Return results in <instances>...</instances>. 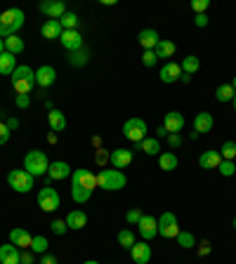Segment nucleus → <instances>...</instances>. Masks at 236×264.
<instances>
[{"label": "nucleus", "mask_w": 236, "mask_h": 264, "mask_svg": "<svg viewBox=\"0 0 236 264\" xmlns=\"http://www.w3.org/2000/svg\"><path fill=\"white\" fill-rule=\"evenodd\" d=\"M95 189H97V175H92L87 167L71 172V198H74L76 203L90 201Z\"/></svg>", "instance_id": "f257e3e1"}, {"label": "nucleus", "mask_w": 236, "mask_h": 264, "mask_svg": "<svg viewBox=\"0 0 236 264\" xmlns=\"http://www.w3.org/2000/svg\"><path fill=\"white\" fill-rule=\"evenodd\" d=\"M24 21H26L24 10H19V7L5 10V12L0 14V38L17 36V31L24 26Z\"/></svg>", "instance_id": "f03ea898"}, {"label": "nucleus", "mask_w": 236, "mask_h": 264, "mask_svg": "<svg viewBox=\"0 0 236 264\" xmlns=\"http://www.w3.org/2000/svg\"><path fill=\"white\" fill-rule=\"evenodd\" d=\"M12 78V87L17 90V94H29L36 85V71L31 66H17L14 68V74L10 76Z\"/></svg>", "instance_id": "7ed1b4c3"}, {"label": "nucleus", "mask_w": 236, "mask_h": 264, "mask_svg": "<svg viewBox=\"0 0 236 264\" xmlns=\"http://www.w3.org/2000/svg\"><path fill=\"white\" fill-rule=\"evenodd\" d=\"M24 170L29 172V175H33V177H38V175H48V170H50V160H48L45 151H40V149L29 151L26 158H24Z\"/></svg>", "instance_id": "20e7f679"}, {"label": "nucleus", "mask_w": 236, "mask_h": 264, "mask_svg": "<svg viewBox=\"0 0 236 264\" xmlns=\"http://www.w3.org/2000/svg\"><path fill=\"white\" fill-rule=\"evenodd\" d=\"M125 184H128V177L121 170H102L97 175V186L104 191H121Z\"/></svg>", "instance_id": "39448f33"}, {"label": "nucleus", "mask_w": 236, "mask_h": 264, "mask_svg": "<svg viewBox=\"0 0 236 264\" xmlns=\"http://www.w3.org/2000/svg\"><path fill=\"white\" fill-rule=\"evenodd\" d=\"M33 175H29L26 170H10L7 172V184L12 186L17 194H29L33 189Z\"/></svg>", "instance_id": "423d86ee"}, {"label": "nucleus", "mask_w": 236, "mask_h": 264, "mask_svg": "<svg viewBox=\"0 0 236 264\" xmlns=\"http://www.w3.org/2000/svg\"><path fill=\"white\" fill-rule=\"evenodd\" d=\"M59 203H62V198H59L57 189H52V186H43L38 191V205H40L43 212H55L59 208Z\"/></svg>", "instance_id": "0eeeda50"}, {"label": "nucleus", "mask_w": 236, "mask_h": 264, "mask_svg": "<svg viewBox=\"0 0 236 264\" xmlns=\"http://www.w3.org/2000/svg\"><path fill=\"white\" fill-rule=\"evenodd\" d=\"M123 135L130 141L139 144V141L147 139V123H144L142 118H130V121L123 125Z\"/></svg>", "instance_id": "6e6552de"}, {"label": "nucleus", "mask_w": 236, "mask_h": 264, "mask_svg": "<svg viewBox=\"0 0 236 264\" xmlns=\"http://www.w3.org/2000/svg\"><path fill=\"white\" fill-rule=\"evenodd\" d=\"M158 233H161L163 238H177V233H180V224H177V217L173 212H163L158 217Z\"/></svg>", "instance_id": "1a4fd4ad"}, {"label": "nucleus", "mask_w": 236, "mask_h": 264, "mask_svg": "<svg viewBox=\"0 0 236 264\" xmlns=\"http://www.w3.org/2000/svg\"><path fill=\"white\" fill-rule=\"evenodd\" d=\"M163 128H166L168 135H180L182 128H184V116L180 111H168L166 118H163Z\"/></svg>", "instance_id": "9d476101"}, {"label": "nucleus", "mask_w": 236, "mask_h": 264, "mask_svg": "<svg viewBox=\"0 0 236 264\" xmlns=\"http://www.w3.org/2000/svg\"><path fill=\"white\" fill-rule=\"evenodd\" d=\"M38 10L43 14H48L50 19H62L64 14H66V5H64L62 0H43V3L38 5Z\"/></svg>", "instance_id": "9b49d317"}, {"label": "nucleus", "mask_w": 236, "mask_h": 264, "mask_svg": "<svg viewBox=\"0 0 236 264\" xmlns=\"http://www.w3.org/2000/svg\"><path fill=\"white\" fill-rule=\"evenodd\" d=\"M137 229H139V236H142L144 241H151L156 233H158V222H156V217L144 215L142 220H139V224H137Z\"/></svg>", "instance_id": "f8f14e48"}, {"label": "nucleus", "mask_w": 236, "mask_h": 264, "mask_svg": "<svg viewBox=\"0 0 236 264\" xmlns=\"http://www.w3.org/2000/svg\"><path fill=\"white\" fill-rule=\"evenodd\" d=\"M10 243L21 250H31V243H33V236L26 229H12L10 231Z\"/></svg>", "instance_id": "ddd939ff"}, {"label": "nucleus", "mask_w": 236, "mask_h": 264, "mask_svg": "<svg viewBox=\"0 0 236 264\" xmlns=\"http://www.w3.org/2000/svg\"><path fill=\"white\" fill-rule=\"evenodd\" d=\"M130 257L135 259L137 264H147L151 259V246L147 241H137L135 246L130 248Z\"/></svg>", "instance_id": "4468645a"}, {"label": "nucleus", "mask_w": 236, "mask_h": 264, "mask_svg": "<svg viewBox=\"0 0 236 264\" xmlns=\"http://www.w3.org/2000/svg\"><path fill=\"white\" fill-rule=\"evenodd\" d=\"M109 163H111L116 170H123V167H128L132 163V151L130 149H116V151H111Z\"/></svg>", "instance_id": "2eb2a0df"}, {"label": "nucleus", "mask_w": 236, "mask_h": 264, "mask_svg": "<svg viewBox=\"0 0 236 264\" xmlns=\"http://www.w3.org/2000/svg\"><path fill=\"white\" fill-rule=\"evenodd\" d=\"M55 80H57V71H55V66H50V64H45V66H40L36 71V85L50 87Z\"/></svg>", "instance_id": "dca6fc26"}, {"label": "nucleus", "mask_w": 236, "mask_h": 264, "mask_svg": "<svg viewBox=\"0 0 236 264\" xmlns=\"http://www.w3.org/2000/svg\"><path fill=\"white\" fill-rule=\"evenodd\" d=\"M40 33H43L45 40H59L64 29H62V24H59V19H48L43 24V29H40Z\"/></svg>", "instance_id": "f3484780"}, {"label": "nucleus", "mask_w": 236, "mask_h": 264, "mask_svg": "<svg viewBox=\"0 0 236 264\" xmlns=\"http://www.w3.org/2000/svg\"><path fill=\"white\" fill-rule=\"evenodd\" d=\"M59 40H62L64 50H68V52H76V50L83 47V38H81V33H78V29H76V31H64Z\"/></svg>", "instance_id": "a211bd4d"}, {"label": "nucleus", "mask_w": 236, "mask_h": 264, "mask_svg": "<svg viewBox=\"0 0 236 264\" xmlns=\"http://www.w3.org/2000/svg\"><path fill=\"white\" fill-rule=\"evenodd\" d=\"M19 257H21V252L17 246H12V243L0 246V264H21Z\"/></svg>", "instance_id": "6ab92c4d"}, {"label": "nucleus", "mask_w": 236, "mask_h": 264, "mask_svg": "<svg viewBox=\"0 0 236 264\" xmlns=\"http://www.w3.org/2000/svg\"><path fill=\"white\" fill-rule=\"evenodd\" d=\"M220 163H222V156H220V151H203L199 158V165L203 167V170H218Z\"/></svg>", "instance_id": "aec40b11"}, {"label": "nucleus", "mask_w": 236, "mask_h": 264, "mask_svg": "<svg viewBox=\"0 0 236 264\" xmlns=\"http://www.w3.org/2000/svg\"><path fill=\"white\" fill-rule=\"evenodd\" d=\"M213 113H208V111H201V113H196V118H194V132H210L213 130Z\"/></svg>", "instance_id": "412c9836"}, {"label": "nucleus", "mask_w": 236, "mask_h": 264, "mask_svg": "<svg viewBox=\"0 0 236 264\" xmlns=\"http://www.w3.org/2000/svg\"><path fill=\"white\" fill-rule=\"evenodd\" d=\"M182 78V66L175 62H168L161 68V80L163 83H177Z\"/></svg>", "instance_id": "4be33fe9"}, {"label": "nucleus", "mask_w": 236, "mask_h": 264, "mask_svg": "<svg viewBox=\"0 0 236 264\" xmlns=\"http://www.w3.org/2000/svg\"><path fill=\"white\" fill-rule=\"evenodd\" d=\"M48 177L50 179H66V177H71V167H68V163H64V160H55V163H50Z\"/></svg>", "instance_id": "5701e85b"}, {"label": "nucleus", "mask_w": 236, "mask_h": 264, "mask_svg": "<svg viewBox=\"0 0 236 264\" xmlns=\"http://www.w3.org/2000/svg\"><path fill=\"white\" fill-rule=\"evenodd\" d=\"M85 224H87V215L83 212V210H71V212L66 215V227L74 229V231H81Z\"/></svg>", "instance_id": "b1692460"}, {"label": "nucleus", "mask_w": 236, "mask_h": 264, "mask_svg": "<svg viewBox=\"0 0 236 264\" xmlns=\"http://www.w3.org/2000/svg\"><path fill=\"white\" fill-rule=\"evenodd\" d=\"M137 40H139V45H142L144 50H154L156 45H158V33H156V29H144V31H139V36H137Z\"/></svg>", "instance_id": "393cba45"}, {"label": "nucleus", "mask_w": 236, "mask_h": 264, "mask_svg": "<svg viewBox=\"0 0 236 264\" xmlns=\"http://www.w3.org/2000/svg\"><path fill=\"white\" fill-rule=\"evenodd\" d=\"M48 123H50L52 132H64V128H66V116H64L59 109H52L50 113H48Z\"/></svg>", "instance_id": "a878e982"}, {"label": "nucleus", "mask_w": 236, "mask_h": 264, "mask_svg": "<svg viewBox=\"0 0 236 264\" xmlns=\"http://www.w3.org/2000/svg\"><path fill=\"white\" fill-rule=\"evenodd\" d=\"M14 68H17V57L10 55V52H3V55H0V74L12 76Z\"/></svg>", "instance_id": "bb28decb"}, {"label": "nucleus", "mask_w": 236, "mask_h": 264, "mask_svg": "<svg viewBox=\"0 0 236 264\" xmlns=\"http://www.w3.org/2000/svg\"><path fill=\"white\" fill-rule=\"evenodd\" d=\"M158 165H161V170L173 172L175 167L180 165V160H177V156H175L173 151H163V154L158 156Z\"/></svg>", "instance_id": "cd10ccee"}, {"label": "nucleus", "mask_w": 236, "mask_h": 264, "mask_svg": "<svg viewBox=\"0 0 236 264\" xmlns=\"http://www.w3.org/2000/svg\"><path fill=\"white\" fill-rule=\"evenodd\" d=\"M154 52H156V57L158 59H168V57H175V43L173 40H158V45L154 47Z\"/></svg>", "instance_id": "c85d7f7f"}, {"label": "nucleus", "mask_w": 236, "mask_h": 264, "mask_svg": "<svg viewBox=\"0 0 236 264\" xmlns=\"http://www.w3.org/2000/svg\"><path fill=\"white\" fill-rule=\"evenodd\" d=\"M5 52H10V55H21L24 52V38H19V36H10L5 38Z\"/></svg>", "instance_id": "c756f323"}, {"label": "nucleus", "mask_w": 236, "mask_h": 264, "mask_svg": "<svg viewBox=\"0 0 236 264\" xmlns=\"http://www.w3.org/2000/svg\"><path fill=\"white\" fill-rule=\"evenodd\" d=\"M182 74H186V76H194L196 74V71H199L201 68V59L196 55H189V57H184V59H182Z\"/></svg>", "instance_id": "7c9ffc66"}, {"label": "nucleus", "mask_w": 236, "mask_h": 264, "mask_svg": "<svg viewBox=\"0 0 236 264\" xmlns=\"http://www.w3.org/2000/svg\"><path fill=\"white\" fill-rule=\"evenodd\" d=\"M87 62H90V52L85 47L76 50V52H68V64L71 66H85Z\"/></svg>", "instance_id": "2f4dec72"}, {"label": "nucleus", "mask_w": 236, "mask_h": 264, "mask_svg": "<svg viewBox=\"0 0 236 264\" xmlns=\"http://www.w3.org/2000/svg\"><path fill=\"white\" fill-rule=\"evenodd\" d=\"M137 147L142 149V151H144L147 156H156L158 151H161V144H158V139H156V137H147V139L139 141Z\"/></svg>", "instance_id": "473e14b6"}, {"label": "nucleus", "mask_w": 236, "mask_h": 264, "mask_svg": "<svg viewBox=\"0 0 236 264\" xmlns=\"http://www.w3.org/2000/svg\"><path fill=\"white\" fill-rule=\"evenodd\" d=\"M215 97H218V102H234L236 92H234V87H231V83L220 85L218 90H215Z\"/></svg>", "instance_id": "72a5a7b5"}, {"label": "nucleus", "mask_w": 236, "mask_h": 264, "mask_svg": "<svg viewBox=\"0 0 236 264\" xmlns=\"http://www.w3.org/2000/svg\"><path fill=\"white\" fill-rule=\"evenodd\" d=\"M135 243H137V241H135V233H132L130 229H123V231H118V246H121V248H128V250H130Z\"/></svg>", "instance_id": "f704fd0d"}, {"label": "nucleus", "mask_w": 236, "mask_h": 264, "mask_svg": "<svg viewBox=\"0 0 236 264\" xmlns=\"http://www.w3.org/2000/svg\"><path fill=\"white\" fill-rule=\"evenodd\" d=\"M59 24H62L64 31H76V26H78V14L66 12L62 19H59Z\"/></svg>", "instance_id": "c9c22d12"}, {"label": "nucleus", "mask_w": 236, "mask_h": 264, "mask_svg": "<svg viewBox=\"0 0 236 264\" xmlns=\"http://www.w3.org/2000/svg\"><path fill=\"white\" fill-rule=\"evenodd\" d=\"M48 248H50V243H48V238H45V236H33L31 250L36 252V255H45V252H48Z\"/></svg>", "instance_id": "e433bc0d"}, {"label": "nucleus", "mask_w": 236, "mask_h": 264, "mask_svg": "<svg viewBox=\"0 0 236 264\" xmlns=\"http://www.w3.org/2000/svg\"><path fill=\"white\" fill-rule=\"evenodd\" d=\"M220 156H222V160H234V156H236V141H231V139L224 141L222 149H220Z\"/></svg>", "instance_id": "4c0bfd02"}, {"label": "nucleus", "mask_w": 236, "mask_h": 264, "mask_svg": "<svg viewBox=\"0 0 236 264\" xmlns=\"http://www.w3.org/2000/svg\"><path fill=\"white\" fill-rule=\"evenodd\" d=\"M177 246H180V248H194V246H196V238H194V233L180 231V233H177Z\"/></svg>", "instance_id": "58836bf2"}, {"label": "nucleus", "mask_w": 236, "mask_h": 264, "mask_svg": "<svg viewBox=\"0 0 236 264\" xmlns=\"http://www.w3.org/2000/svg\"><path fill=\"white\" fill-rule=\"evenodd\" d=\"M220 172H222L224 177H234V172H236V165H234V160H222L218 167Z\"/></svg>", "instance_id": "ea45409f"}, {"label": "nucleus", "mask_w": 236, "mask_h": 264, "mask_svg": "<svg viewBox=\"0 0 236 264\" xmlns=\"http://www.w3.org/2000/svg\"><path fill=\"white\" fill-rule=\"evenodd\" d=\"M52 233H57V236H64V233L68 231V227H66V220H55L52 222Z\"/></svg>", "instance_id": "a19ab883"}, {"label": "nucleus", "mask_w": 236, "mask_h": 264, "mask_svg": "<svg viewBox=\"0 0 236 264\" xmlns=\"http://www.w3.org/2000/svg\"><path fill=\"white\" fill-rule=\"evenodd\" d=\"M142 210L139 208H132L128 210V215H125V220H128V224H139V220H142Z\"/></svg>", "instance_id": "79ce46f5"}, {"label": "nucleus", "mask_w": 236, "mask_h": 264, "mask_svg": "<svg viewBox=\"0 0 236 264\" xmlns=\"http://www.w3.org/2000/svg\"><path fill=\"white\" fill-rule=\"evenodd\" d=\"M109 158H111V154H109V151H104V149H97V151H95V163H97V165H104V163H109Z\"/></svg>", "instance_id": "37998d69"}, {"label": "nucleus", "mask_w": 236, "mask_h": 264, "mask_svg": "<svg viewBox=\"0 0 236 264\" xmlns=\"http://www.w3.org/2000/svg\"><path fill=\"white\" fill-rule=\"evenodd\" d=\"M208 5H210V3H208V0H192V10L196 14H205V10H208Z\"/></svg>", "instance_id": "c03bdc74"}, {"label": "nucleus", "mask_w": 236, "mask_h": 264, "mask_svg": "<svg viewBox=\"0 0 236 264\" xmlns=\"http://www.w3.org/2000/svg\"><path fill=\"white\" fill-rule=\"evenodd\" d=\"M156 59H158V57H156L154 50H144V55H142V64H144V66H154Z\"/></svg>", "instance_id": "a18cd8bd"}, {"label": "nucleus", "mask_w": 236, "mask_h": 264, "mask_svg": "<svg viewBox=\"0 0 236 264\" xmlns=\"http://www.w3.org/2000/svg\"><path fill=\"white\" fill-rule=\"evenodd\" d=\"M14 102H17L19 109H29V104H31V97H29V94H17V99H14Z\"/></svg>", "instance_id": "49530a36"}, {"label": "nucleus", "mask_w": 236, "mask_h": 264, "mask_svg": "<svg viewBox=\"0 0 236 264\" xmlns=\"http://www.w3.org/2000/svg\"><path fill=\"white\" fill-rule=\"evenodd\" d=\"M33 255H36L33 250H21V257H19V262H21V264H33Z\"/></svg>", "instance_id": "de8ad7c7"}, {"label": "nucleus", "mask_w": 236, "mask_h": 264, "mask_svg": "<svg viewBox=\"0 0 236 264\" xmlns=\"http://www.w3.org/2000/svg\"><path fill=\"white\" fill-rule=\"evenodd\" d=\"M7 139H10V128L5 123H0V144H5Z\"/></svg>", "instance_id": "09e8293b"}, {"label": "nucleus", "mask_w": 236, "mask_h": 264, "mask_svg": "<svg viewBox=\"0 0 236 264\" xmlns=\"http://www.w3.org/2000/svg\"><path fill=\"white\" fill-rule=\"evenodd\" d=\"M194 24L199 26V29H205V26H208V17H205V14H196V19H194Z\"/></svg>", "instance_id": "8fccbe9b"}, {"label": "nucleus", "mask_w": 236, "mask_h": 264, "mask_svg": "<svg viewBox=\"0 0 236 264\" xmlns=\"http://www.w3.org/2000/svg\"><path fill=\"white\" fill-rule=\"evenodd\" d=\"M40 264H57V257L50 255V252H45V255H40Z\"/></svg>", "instance_id": "3c124183"}, {"label": "nucleus", "mask_w": 236, "mask_h": 264, "mask_svg": "<svg viewBox=\"0 0 236 264\" xmlns=\"http://www.w3.org/2000/svg\"><path fill=\"white\" fill-rule=\"evenodd\" d=\"M168 144H170L173 149H177V147L182 144V137H180V135H168Z\"/></svg>", "instance_id": "603ef678"}, {"label": "nucleus", "mask_w": 236, "mask_h": 264, "mask_svg": "<svg viewBox=\"0 0 236 264\" xmlns=\"http://www.w3.org/2000/svg\"><path fill=\"white\" fill-rule=\"evenodd\" d=\"M7 128H10V130H14V128H19V121H17V118H10V121H7Z\"/></svg>", "instance_id": "864d4df0"}, {"label": "nucleus", "mask_w": 236, "mask_h": 264, "mask_svg": "<svg viewBox=\"0 0 236 264\" xmlns=\"http://www.w3.org/2000/svg\"><path fill=\"white\" fill-rule=\"evenodd\" d=\"M156 135H158V137H166V135H168V132H166V128H163V125H161V128L156 130Z\"/></svg>", "instance_id": "5fc2aeb1"}, {"label": "nucleus", "mask_w": 236, "mask_h": 264, "mask_svg": "<svg viewBox=\"0 0 236 264\" xmlns=\"http://www.w3.org/2000/svg\"><path fill=\"white\" fill-rule=\"evenodd\" d=\"M5 52V38H0V55Z\"/></svg>", "instance_id": "6e6d98bb"}, {"label": "nucleus", "mask_w": 236, "mask_h": 264, "mask_svg": "<svg viewBox=\"0 0 236 264\" xmlns=\"http://www.w3.org/2000/svg\"><path fill=\"white\" fill-rule=\"evenodd\" d=\"M83 264H100L97 259H87V262H83Z\"/></svg>", "instance_id": "4d7b16f0"}, {"label": "nucleus", "mask_w": 236, "mask_h": 264, "mask_svg": "<svg viewBox=\"0 0 236 264\" xmlns=\"http://www.w3.org/2000/svg\"><path fill=\"white\" fill-rule=\"evenodd\" d=\"M231 87H234V92H236V76H234V80H231Z\"/></svg>", "instance_id": "13d9d810"}, {"label": "nucleus", "mask_w": 236, "mask_h": 264, "mask_svg": "<svg viewBox=\"0 0 236 264\" xmlns=\"http://www.w3.org/2000/svg\"><path fill=\"white\" fill-rule=\"evenodd\" d=\"M231 104H234V109H236V97H234V102H231Z\"/></svg>", "instance_id": "bf43d9fd"}, {"label": "nucleus", "mask_w": 236, "mask_h": 264, "mask_svg": "<svg viewBox=\"0 0 236 264\" xmlns=\"http://www.w3.org/2000/svg\"><path fill=\"white\" fill-rule=\"evenodd\" d=\"M234 229H236V217H234Z\"/></svg>", "instance_id": "052dcab7"}]
</instances>
